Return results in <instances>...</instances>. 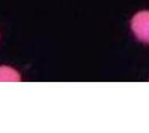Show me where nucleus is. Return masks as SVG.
<instances>
[{"mask_svg":"<svg viewBox=\"0 0 149 133\" xmlns=\"http://www.w3.org/2000/svg\"><path fill=\"white\" fill-rule=\"evenodd\" d=\"M131 29L138 39L149 43V11H140L131 19Z\"/></svg>","mask_w":149,"mask_h":133,"instance_id":"obj_1","label":"nucleus"},{"mask_svg":"<svg viewBox=\"0 0 149 133\" xmlns=\"http://www.w3.org/2000/svg\"><path fill=\"white\" fill-rule=\"evenodd\" d=\"M0 81H20V74L7 65L0 67Z\"/></svg>","mask_w":149,"mask_h":133,"instance_id":"obj_2","label":"nucleus"}]
</instances>
